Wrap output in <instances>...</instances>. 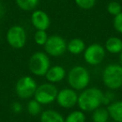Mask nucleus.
<instances>
[{"label":"nucleus","instance_id":"nucleus-29","mask_svg":"<svg viewBox=\"0 0 122 122\" xmlns=\"http://www.w3.org/2000/svg\"><path fill=\"white\" fill-rule=\"evenodd\" d=\"M108 122H115V121H108Z\"/></svg>","mask_w":122,"mask_h":122},{"label":"nucleus","instance_id":"nucleus-13","mask_svg":"<svg viewBox=\"0 0 122 122\" xmlns=\"http://www.w3.org/2000/svg\"><path fill=\"white\" fill-rule=\"evenodd\" d=\"M110 118L115 122H122V100L113 101L107 105Z\"/></svg>","mask_w":122,"mask_h":122},{"label":"nucleus","instance_id":"nucleus-19","mask_svg":"<svg viewBox=\"0 0 122 122\" xmlns=\"http://www.w3.org/2000/svg\"><path fill=\"white\" fill-rule=\"evenodd\" d=\"M85 120L86 117L85 112L80 110L70 112L65 118V122H85Z\"/></svg>","mask_w":122,"mask_h":122},{"label":"nucleus","instance_id":"nucleus-11","mask_svg":"<svg viewBox=\"0 0 122 122\" xmlns=\"http://www.w3.org/2000/svg\"><path fill=\"white\" fill-rule=\"evenodd\" d=\"M31 24L37 30H47L50 26V18L46 12L36 9L31 14Z\"/></svg>","mask_w":122,"mask_h":122},{"label":"nucleus","instance_id":"nucleus-4","mask_svg":"<svg viewBox=\"0 0 122 122\" xmlns=\"http://www.w3.org/2000/svg\"><path fill=\"white\" fill-rule=\"evenodd\" d=\"M29 68L31 73L35 76H44L50 68L49 55L41 51L33 54L29 60Z\"/></svg>","mask_w":122,"mask_h":122},{"label":"nucleus","instance_id":"nucleus-1","mask_svg":"<svg viewBox=\"0 0 122 122\" xmlns=\"http://www.w3.org/2000/svg\"><path fill=\"white\" fill-rule=\"evenodd\" d=\"M104 93L101 90L96 87H90L81 90L78 96L79 109L84 112H92L101 106L103 103Z\"/></svg>","mask_w":122,"mask_h":122},{"label":"nucleus","instance_id":"nucleus-16","mask_svg":"<svg viewBox=\"0 0 122 122\" xmlns=\"http://www.w3.org/2000/svg\"><path fill=\"white\" fill-rule=\"evenodd\" d=\"M85 44L84 40L79 38L72 39L69 43H67V51L71 54L78 55L85 51Z\"/></svg>","mask_w":122,"mask_h":122},{"label":"nucleus","instance_id":"nucleus-7","mask_svg":"<svg viewBox=\"0 0 122 122\" xmlns=\"http://www.w3.org/2000/svg\"><path fill=\"white\" fill-rule=\"evenodd\" d=\"M45 53L52 57H60L67 51V43L63 37L58 34L49 36L44 45Z\"/></svg>","mask_w":122,"mask_h":122},{"label":"nucleus","instance_id":"nucleus-18","mask_svg":"<svg viewBox=\"0 0 122 122\" xmlns=\"http://www.w3.org/2000/svg\"><path fill=\"white\" fill-rule=\"evenodd\" d=\"M17 6L24 11L35 10L39 5V0H15Z\"/></svg>","mask_w":122,"mask_h":122},{"label":"nucleus","instance_id":"nucleus-8","mask_svg":"<svg viewBox=\"0 0 122 122\" xmlns=\"http://www.w3.org/2000/svg\"><path fill=\"white\" fill-rule=\"evenodd\" d=\"M84 54V59L88 65L95 66L103 62L105 59L106 51L105 47L98 43H93L88 47H85Z\"/></svg>","mask_w":122,"mask_h":122},{"label":"nucleus","instance_id":"nucleus-5","mask_svg":"<svg viewBox=\"0 0 122 122\" xmlns=\"http://www.w3.org/2000/svg\"><path fill=\"white\" fill-rule=\"evenodd\" d=\"M37 87V82L33 77L24 75L19 78L16 82V95L22 100H28L34 96Z\"/></svg>","mask_w":122,"mask_h":122},{"label":"nucleus","instance_id":"nucleus-14","mask_svg":"<svg viewBox=\"0 0 122 122\" xmlns=\"http://www.w3.org/2000/svg\"><path fill=\"white\" fill-rule=\"evenodd\" d=\"M105 49L112 54H120L122 51V39L118 37H110L105 44Z\"/></svg>","mask_w":122,"mask_h":122},{"label":"nucleus","instance_id":"nucleus-6","mask_svg":"<svg viewBox=\"0 0 122 122\" xmlns=\"http://www.w3.org/2000/svg\"><path fill=\"white\" fill-rule=\"evenodd\" d=\"M58 91L59 90L54 84L49 82L44 83L40 85H38L34 97L42 105H49L56 100Z\"/></svg>","mask_w":122,"mask_h":122},{"label":"nucleus","instance_id":"nucleus-27","mask_svg":"<svg viewBox=\"0 0 122 122\" xmlns=\"http://www.w3.org/2000/svg\"><path fill=\"white\" fill-rule=\"evenodd\" d=\"M4 12H5V9H4V7L3 5V4L0 2V19H2L3 16L4 14Z\"/></svg>","mask_w":122,"mask_h":122},{"label":"nucleus","instance_id":"nucleus-15","mask_svg":"<svg viewBox=\"0 0 122 122\" xmlns=\"http://www.w3.org/2000/svg\"><path fill=\"white\" fill-rule=\"evenodd\" d=\"M40 122H65V118L54 110H46L41 112Z\"/></svg>","mask_w":122,"mask_h":122},{"label":"nucleus","instance_id":"nucleus-25","mask_svg":"<svg viewBox=\"0 0 122 122\" xmlns=\"http://www.w3.org/2000/svg\"><path fill=\"white\" fill-rule=\"evenodd\" d=\"M114 94L112 92H106V93H104L103 96V103L102 105H108L109 104H110L111 102L114 101Z\"/></svg>","mask_w":122,"mask_h":122},{"label":"nucleus","instance_id":"nucleus-10","mask_svg":"<svg viewBox=\"0 0 122 122\" xmlns=\"http://www.w3.org/2000/svg\"><path fill=\"white\" fill-rule=\"evenodd\" d=\"M78 96L76 90L72 88H65L58 91L56 97L57 104L64 109H71L77 105Z\"/></svg>","mask_w":122,"mask_h":122},{"label":"nucleus","instance_id":"nucleus-9","mask_svg":"<svg viewBox=\"0 0 122 122\" xmlns=\"http://www.w3.org/2000/svg\"><path fill=\"white\" fill-rule=\"evenodd\" d=\"M6 39L9 45L16 49H22L27 42V34L24 27L14 25L9 29L6 34Z\"/></svg>","mask_w":122,"mask_h":122},{"label":"nucleus","instance_id":"nucleus-24","mask_svg":"<svg viewBox=\"0 0 122 122\" xmlns=\"http://www.w3.org/2000/svg\"><path fill=\"white\" fill-rule=\"evenodd\" d=\"M113 27L116 32L122 34V12L114 16Z\"/></svg>","mask_w":122,"mask_h":122},{"label":"nucleus","instance_id":"nucleus-28","mask_svg":"<svg viewBox=\"0 0 122 122\" xmlns=\"http://www.w3.org/2000/svg\"><path fill=\"white\" fill-rule=\"evenodd\" d=\"M119 60H120V65L122 66V51L120 54V57H119Z\"/></svg>","mask_w":122,"mask_h":122},{"label":"nucleus","instance_id":"nucleus-23","mask_svg":"<svg viewBox=\"0 0 122 122\" xmlns=\"http://www.w3.org/2000/svg\"><path fill=\"white\" fill-rule=\"evenodd\" d=\"M75 2L79 8L84 10H89L95 7L96 0H75Z\"/></svg>","mask_w":122,"mask_h":122},{"label":"nucleus","instance_id":"nucleus-12","mask_svg":"<svg viewBox=\"0 0 122 122\" xmlns=\"http://www.w3.org/2000/svg\"><path fill=\"white\" fill-rule=\"evenodd\" d=\"M66 70L63 66L54 65V66H50L44 76L48 82L55 84L62 81L66 77Z\"/></svg>","mask_w":122,"mask_h":122},{"label":"nucleus","instance_id":"nucleus-22","mask_svg":"<svg viewBox=\"0 0 122 122\" xmlns=\"http://www.w3.org/2000/svg\"><path fill=\"white\" fill-rule=\"evenodd\" d=\"M34 38L36 44L39 46H44L45 43L47 42L49 35L45 30H37L34 34Z\"/></svg>","mask_w":122,"mask_h":122},{"label":"nucleus","instance_id":"nucleus-21","mask_svg":"<svg viewBox=\"0 0 122 122\" xmlns=\"http://www.w3.org/2000/svg\"><path fill=\"white\" fill-rule=\"evenodd\" d=\"M107 12L112 16H115L122 12V6L117 1H111L107 4Z\"/></svg>","mask_w":122,"mask_h":122},{"label":"nucleus","instance_id":"nucleus-20","mask_svg":"<svg viewBox=\"0 0 122 122\" xmlns=\"http://www.w3.org/2000/svg\"><path fill=\"white\" fill-rule=\"evenodd\" d=\"M27 111L32 116L40 115L42 112V105L38 102L35 99L29 100L27 104Z\"/></svg>","mask_w":122,"mask_h":122},{"label":"nucleus","instance_id":"nucleus-17","mask_svg":"<svg viewBox=\"0 0 122 122\" xmlns=\"http://www.w3.org/2000/svg\"><path fill=\"white\" fill-rule=\"evenodd\" d=\"M91 119L93 122H108L110 120V114L105 107L100 106L92 111Z\"/></svg>","mask_w":122,"mask_h":122},{"label":"nucleus","instance_id":"nucleus-2","mask_svg":"<svg viewBox=\"0 0 122 122\" xmlns=\"http://www.w3.org/2000/svg\"><path fill=\"white\" fill-rule=\"evenodd\" d=\"M66 77L70 87L76 91H81L86 89L90 81V72L85 67L81 65L72 67Z\"/></svg>","mask_w":122,"mask_h":122},{"label":"nucleus","instance_id":"nucleus-26","mask_svg":"<svg viewBox=\"0 0 122 122\" xmlns=\"http://www.w3.org/2000/svg\"><path fill=\"white\" fill-rule=\"evenodd\" d=\"M11 109H12V111L15 114H19L21 113L23 110V106L19 102H14L11 105Z\"/></svg>","mask_w":122,"mask_h":122},{"label":"nucleus","instance_id":"nucleus-3","mask_svg":"<svg viewBox=\"0 0 122 122\" xmlns=\"http://www.w3.org/2000/svg\"><path fill=\"white\" fill-rule=\"evenodd\" d=\"M102 81L110 90H119L122 87V66L120 64H110L102 72Z\"/></svg>","mask_w":122,"mask_h":122}]
</instances>
